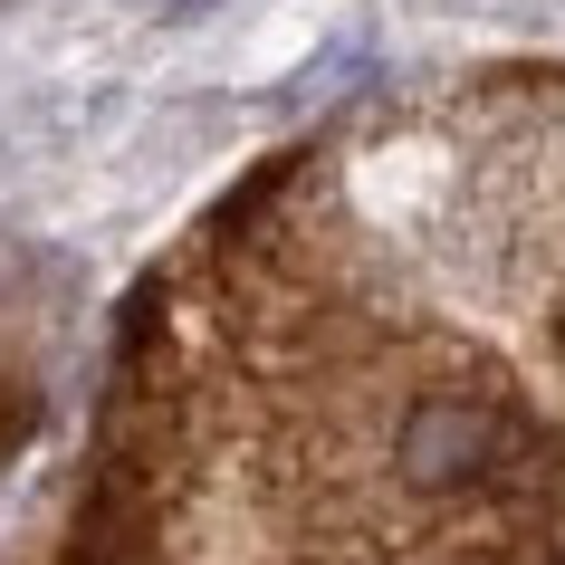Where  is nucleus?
<instances>
[{"label": "nucleus", "instance_id": "nucleus-1", "mask_svg": "<svg viewBox=\"0 0 565 565\" xmlns=\"http://www.w3.org/2000/svg\"><path fill=\"white\" fill-rule=\"evenodd\" d=\"M508 450H518V422H508L499 403L431 393V403H413L403 431H393V470H403V489L441 499V489H479V479H499Z\"/></svg>", "mask_w": 565, "mask_h": 565}, {"label": "nucleus", "instance_id": "nucleus-2", "mask_svg": "<svg viewBox=\"0 0 565 565\" xmlns=\"http://www.w3.org/2000/svg\"><path fill=\"white\" fill-rule=\"evenodd\" d=\"M30 422H39V393L30 384H0V460L30 441Z\"/></svg>", "mask_w": 565, "mask_h": 565}]
</instances>
